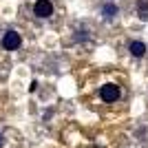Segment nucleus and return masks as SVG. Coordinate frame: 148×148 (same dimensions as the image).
Instances as JSON below:
<instances>
[{
	"instance_id": "obj_2",
	"label": "nucleus",
	"mask_w": 148,
	"mask_h": 148,
	"mask_svg": "<svg viewBox=\"0 0 148 148\" xmlns=\"http://www.w3.org/2000/svg\"><path fill=\"white\" fill-rule=\"evenodd\" d=\"M119 86L117 84H104V86L99 88V97H102V102H106V104H113V102H117L119 99Z\"/></svg>"
},
{
	"instance_id": "obj_6",
	"label": "nucleus",
	"mask_w": 148,
	"mask_h": 148,
	"mask_svg": "<svg viewBox=\"0 0 148 148\" xmlns=\"http://www.w3.org/2000/svg\"><path fill=\"white\" fill-rule=\"evenodd\" d=\"M137 16H139V20H144V22L148 20V0H139V2H137Z\"/></svg>"
},
{
	"instance_id": "obj_5",
	"label": "nucleus",
	"mask_w": 148,
	"mask_h": 148,
	"mask_svg": "<svg viewBox=\"0 0 148 148\" xmlns=\"http://www.w3.org/2000/svg\"><path fill=\"white\" fill-rule=\"evenodd\" d=\"M117 13H119V9H117L115 2H106V5L102 7V16H104V20H113Z\"/></svg>"
},
{
	"instance_id": "obj_3",
	"label": "nucleus",
	"mask_w": 148,
	"mask_h": 148,
	"mask_svg": "<svg viewBox=\"0 0 148 148\" xmlns=\"http://www.w3.org/2000/svg\"><path fill=\"white\" fill-rule=\"evenodd\" d=\"M33 13H36L38 18H51L53 16V2L51 0H36Z\"/></svg>"
},
{
	"instance_id": "obj_7",
	"label": "nucleus",
	"mask_w": 148,
	"mask_h": 148,
	"mask_svg": "<svg viewBox=\"0 0 148 148\" xmlns=\"http://www.w3.org/2000/svg\"><path fill=\"white\" fill-rule=\"evenodd\" d=\"M0 146H2V133H0Z\"/></svg>"
},
{
	"instance_id": "obj_4",
	"label": "nucleus",
	"mask_w": 148,
	"mask_h": 148,
	"mask_svg": "<svg viewBox=\"0 0 148 148\" xmlns=\"http://www.w3.org/2000/svg\"><path fill=\"white\" fill-rule=\"evenodd\" d=\"M128 51H130L133 58H144L146 56V44L139 42V40H133V42L128 44Z\"/></svg>"
},
{
	"instance_id": "obj_1",
	"label": "nucleus",
	"mask_w": 148,
	"mask_h": 148,
	"mask_svg": "<svg viewBox=\"0 0 148 148\" xmlns=\"http://www.w3.org/2000/svg\"><path fill=\"white\" fill-rule=\"evenodd\" d=\"M20 47H22V38H20L18 31H5V36H2V49L5 51H18Z\"/></svg>"
}]
</instances>
